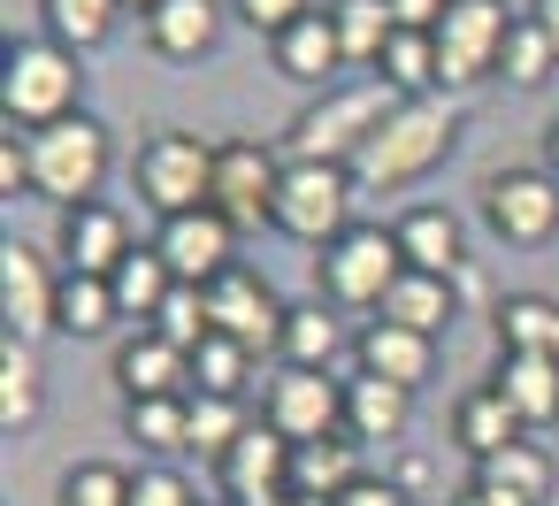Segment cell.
<instances>
[{
  "label": "cell",
  "instance_id": "6",
  "mask_svg": "<svg viewBox=\"0 0 559 506\" xmlns=\"http://www.w3.org/2000/svg\"><path fill=\"white\" fill-rule=\"evenodd\" d=\"M139 200L169 223V215H192V208H207L215 200V146L207 139H192V131H154L146 146H139Z\"/></svg>",
  "mask_w": 559,
  "mask_h": 506
},
{
  "label": "cell",
  "instance_id": "7",
  "mask_svg": "<svg viewBox=\"0 0 559 506\" xmlns=\"http://www.w3.org/2000/svg\"><path fill=\"white\" fill-rule=\"evenodd\" d=\"M314 276H322V292H330L337 307H383V292L406 276L391 223H353L345 238H330L322 261H314Z\"/></svg>",
  "mask_w": 559,
  "mask_h": 506
},
{
  "label": "cell",
  "instance_id": "38",
  "mask_svg": "<svg viewBox=\"0 0 559 506\" xmlns=\"http://www.w3.org/2000/svg\"><path fill=\"white\" fill-rule=\"evenodd\" d=\"M253 384V345H238V338H207L200 353H192V391H207V399H238Z\"/></svg>",
  "mask_w": 559,
  "mask_h": 506
},
{
  "label": "cell",
  "instance_id": "47",
  "mask_svg": "<svg viewBox=\"0 0 559 506\" xmlns=\"http://www.w3.org/2000/svg\"><path fill=\"white\" fill-rule=\"evenodd\" d=\"M528 16H536V24H544V39L559 47V0H528Z\"/></svg>",
  "mask_w": 559,
  "mask_h": 506
},
{
  "label": "cell",
  "instance_id": "29",
  "mask_svg": "<svg viewBox=\"0 0 559 506\" xmlns=\"http://www.w3.org/2000/svg\"><path fill=\"white\" fill-rule=\"evenodd\" d=\"M452 307H460V299H452V276H421V269H406V276L383 292V307H376V315H383V322H399V330L437 338V330L452 322Z\"/></svg>",
  "mask_w": 559,
  "mask_h": 506
},
{
  "label": "cell",
  "instance_id": "43",
  "mask_svg": "<svg viewBox=\"0 0 559 506\" xmlns=\"http://www.w3.org/2000/svg\"><path fill=\"white\" fill-rule=\"evenodd\" d=\"M230 16H238V24H253V32H269V39H276V32H292V24H299V16H314V0H230Z\"/></svg>",
  "mask_w": 559,
  "mask_h": 506
},
{
  "label": "cell",
  "instance_id": "35",
  "mask_svg": "<svg viewBox=\"0 0 559 506\" xmlns=\"http://www.w3.org/2000/svg\"><path fill=\"white\" fill-rule=\"evenodd\" d=\"M330 24H337V47H345V62H383V47H391V9L383 0H330Z\"/></svg>",
  "mask_w": 559,
  "mask_h": 506
},
{
  "label": "cell",
  "instance_id": "41",
  "mask_svg": "<svg viewBox=\"0 0 559 506\" xmlns=\"http://www.w3.org/2000/svg\"><path fill=\"white\" fill-rule=\"evenodd\" d=\"M246 429H253V422L238 414V399H207V391H192V452L223 460V452H230Z\"/></svg>",
  "mask_w": 559,
  "mask_h": 506
},
{
  "label": "cell",
  "instance_id": "40",
  "mask_svg": "<svg viewBox=\"0 0 559 506\" xmlns=\"http://www.w3.org/2000/svg\"><path fill=\"white\" fill-rule=\"evenodd\" d=\"M55 506H131V468L116 460H78L55 491Z\"/></svg>",
  "mask_w": 559,
  "mask_h": 506
},
{
  "label": "cell",
  "instance_id": "31",
  "mask_svg": "<svg viewBox=\"0 0 559 506\" xmlns=\"http://www.w3.org/2000/svg\"><path fill=\"white\" fill-rule=\"evenodd\" d=\"M108 284H116V307H123V315L154 322V315L169 307V292H177V269H169V261H162V246L146 238V246H131V254H123V269H116Z\"/></svg>",
  "mask_w": 559,
  "mask_h": 506
},
{
  "label": "cell",
  "instance_id": "20",
  "mask_svg": "<svg viewBox=\"0 0 559 506\" xmlns=\"http://www.w3.org/2000/svg\"><path fill=\"white\" fill-rule=\"evenodd\" d=\"M353 361H360L368 376L399 384V391H421V384H429V368H437V338H421V330H399V322H383V315H376V322L360 330Z\"/></svg>",
  "mask_w": 559,
  "mask_h": 506
},
{
  "label": "cell",
  "instance_id": "48",
  "mask_svg": "<svg viewBox=\"0 0 559 506\" xmlns=\"http://www.w3.org/2000/svg\"><path fill=\"white\" fill-rule=\"evenodd\" d=\"M544 169L559 177V116H551V131H544Z\"/></svg>",
  "mask_w": 559,
  "mask_h": 506
},
{
  "label": "cell",
  "instance_id": "46",
  "mask_svg": "<svg viewBox=\"0 0 559 506\" xmlns=\"http://www.w3.org/2000/svg\"><path fill=\"white\" fill-rule=\"evenodd\" d=\"M337 506H406V491H399L391 475H360V483H353Z\"/></svg>",
  "mask_w": 559,
  "mask_h": 506
},
{
  "label": "cell",
  "instance_id": "25",
  "mask_svg": "<svg viewBox=\"0 0 559 506\" xmlns=\"http://www.w3.org/2000/svg\"><path fill=\"white\" fill-rule=\"evenodd\" d=\"M452 437H460V452H467V460H490V452L521 445L528 429H521V414L506 407V391H498V384H475V391L452 407Z\"/></svg>",
  "mask_w": 559,
  "mask_h": 506
},
{
  "label": "cell",
  "instance_id": "19",
  "mask_svg": "<svg viewBox=\"0 0 559 506\" xmlns=\"http://www.w3.org/2000/svg\"><path fill=\"white\" fill-rule=\"evenodd\" d=\"M391 238H399V261L406 269H421V276H460L467 269V246H460V215L452 208H406L399 223H391Z\"/></svg>",
  "mask_w": 559,
  "mask_h": 506
},
{
  "label": "cell",
  "instance_id": "45",
  "mask_svg": "<svg viewBox=\"0 0 559 506\" xmlns=\"http://www.w3.org/2000/svg\"><path fill=\"white\" fill-rule=\"evenodd\" d=\"M383 9H391V24H399V32H437L452 0H383Z\"/></svg>",
  "mask_w": 559,
  "mask_h": 506
},
{
  "label": "cell",
  "instance_id": "17",
  "mask_svg": "<svg viewBox=\"0 0 559 506\" xmlns=\"http://www.w3.org/2000/svg\"><path fill=\"white\" fill-rule=\"evenodd\" d=\"M467 498H475V506H544V498H551V452H544L536 437H521V445L475 460Z\"/></svg>",
  "mask_w": 559,
  "mask_h": 506
},
{
  "label": "cell",
  "instance_id": "5",
  "mask_svg": "<svg viewBox=\"0 0 559 506\" xmlns=\"http://www.w3.org/2000/svg\"><path fill=\"white\" fill-rule=\"evenodd\" d=\"M353 169L337 162H284L276 177V231L299 238V246H330L353 231Z\"/></svg>",
  "mask_w": 559,
  "mask_h": 506
},
{
  "label": "cell",
  "instance_id": "1",
  "mask_svg": "<svg viewBox=\"0 0 559 506\" xmlns=\"http://www.w3.org/2000/svg\"><path fill=\"white\" fill-rule=\"evenodd\" d=\"M452 139H460V116H452V101H399V108L376 123V139L360 146L353 177H360V185H383V192H399V185L429 177V169L444 162V146H452Z\"/></svg>",
  "mask_w": 559,
  "mask_h": 506
},
{
  "label": "cell",
  "instance_id": "10",
  "mask_svg": "<svg viewBox=\"0 0 559 506\" xmlns=\"http://www.w3.org/2000/svg\"><path fill=\"white\" fill-rule=\"evenodd\" d=\"M506 0H452L444 24H437V62H444V85H475V78H498V55H506Z\"/></svg>",
  "mask_w": 559,
  "mask_h": 506
},
{
  "label": "cell",
  "instance_id": "36",
  "mask_svg": "<svg viewBox=\"0 0 559 506\" xmlns=\"http://www.w3.org/2000/svg\"><path fill=\"white\" fill-rule=\"evenodd\" d=\"M551 70H559V47L544 39V24H536V16H513L506 55H498V78H506V85H521V93H536Z\"/></svg>",
  "mask_w": 559,
  "mask_h": 506
},
{
  "label": "cell",
  "instance_id": "11",
  "mask_svg": "<svg viewBox=\"0 0 559 506\" xmlns=\"http://www.w3.org/2000/svg\"><path fill=\"white\" fill-rule=\"evenodd\" d=\"M0 315H9V338H39V330H62V276L47 269V254L32 238H9L0 246Z\"/></svg>",
  "mask_w": 559,
  "mask_h": 506
},
{
  "label": "cell",
  "instance_id": "15",
  "mask_svg": "<svg viewBox=\"0 0 559 506\" xmlns=\"http://www.w3.org/2000/svg\"><path fill=\"white\" fill-rule=\"evenodd\" d=\"M154 246H162V261L177 269V284H200V292H207V284L223 276V269H238V254H230V246H238V231H230V223H223L215 208L169 215Z\"/></svg>",
  "mask_w": 559,
  "mask_h": 506
},
{
  "label": "cell",
  "instance_id": "8",
  "mask_svg": "<svg viewBox=\"0 0 559 506\" xmlns=\"http://www.w3.org/2000/svg\"><path fill=\"white\" fill-rule=\"evenodd\" d=\"M276 177H284V162L261 139H223L215 146V200L207 208L230 231H261V223H276Z\"/></svg>",
  "mask_w": 559,
  "mask_h": 506
},
{
  "label": "cell",
  "instance_id": "2",
  "mask_svg": "<svg viewBox=\"0 0 559 506\" xmlns=\"http://www.w3.org/2000/svg\"><path fill=\"white\" fill-rule=\"evenodd\" d=\"M78 85H85L78 55L55 47V39H16L9 62H0V108L24 131H47V123L78 116Z\"/></svg>",
  "mask_w": 559,
  "mask_h": 506
},
{
  "label": "cell",
  "instance_id": "16",
  "mask_svg": "<svg viewBox=\"0 0 559 506\" xmlns=\"http://www.w3.org/2000/svg\"><path fill=\"white\" fill-rule=\"evenodd\" d=\"M131 246L139 238H131L123 208H108V200H85L62 215V276H116Z\"/></svg>",
  "mask_w": 559,
  "mask_h": 506
},
{
  "label": "cell",
  "instance_id": "12",
  "mask_svg": "<svg viewBox=\"0 0 559 506\" xmlns=\"http://www.w3.org/2000/svg\"><path fill=\"white\" fill-rule=\"evenodd\" d=\"M483 223L506 246H544L559 231V177L551 169H498L483 185Z\"/></svg>",
  "mask_w": 559,
  "mask_h": 506
},
{
  "label": "cell",
  "instance_id": "14",
  "mask_svg": "<svg viewBox=\"0 0 559 506\" xmlns=\"http://www.w3.org/2000/svg\"><path fill=\"white\" fill-rule=\"evenodd\" d=\"M215 475H223V491H230V506H261V498H284L292 491V437L276 429V422H253L223 460H215Z\"/></svg>",
  "mask_w": 559,
  "mask_h": 506
},
{
  "label": "cell",
  "instance_id": "26",
  "mask_svg": "<svg viewBox=\"0 0 559 506\" xmlns=\"http://www.w3.org/2000/svg\"><path fill=\"white\" fill-rule=\"evenodd\" d=\"M490 330H498V353H544V361H559V299L551 292H506L490 307Z\"/></svg>",
  "mask_w": 559,
  "mask_h": 506
},
{
  "label": "cell",
  "instance_id": "3",
  "mask_svg": "<svg viewBox=\"0 0 559 506\" xmlns=\"http://www.w3.org/2000/svg\"><path fill=\"white\" fill-rule=\"evenodd\" d=\"M391 108H399L391 85H345V93H322V101L292 123V162H337V169H353L360 146L376 139V123H383Z\"/></svg>",
  "mask_w": 559,
  "mask_h": 506
},
{
  "label": "cell",
  "instance_id": "34",
  "mask_svg": "<svg viewBox=\"0 0 559 506\" xmlns=\"http://www.w3.org/2000/svg\"><path fill=\"white\" fill-rule=\"evenodd\" d=\"M123 429H131V445L154 452V460L192 452V391H185V399H139V407L123 414Z\"/></svg>",
  "mask_w": 559,
  "mask_h": 506
},
{
  "label": "cell",
  "instance_id": "33",
  "mask_svg": "<svg viewBox=\"0 0 559 506\" xmlns=\"http://www.w3.org/2000/svg\"><path fill=\"white\" fill-rule=\"evenodd\" d=\"M39 16H47V39H55V47L93 55V47H108L123 0H39Z\"/></svg>",
  "mask_w": 559,
  "mask_h": 506
},
{
  "label": "cell",
  "instance_id": "30",
  "mask_svg": "<svg viewBox=\"0 0 559 506\" xmlns=\"http://www.w3.org/2000/svg\"><path fill=\"white\" fill-rule=\"evenodd\" d=\"M337 345H345V330H337V299H292V315H284V368H330L337 361Z\"/></svg>",
  "mask_w": 559,
  "mask_h": 506
},
{
  "label": "cell",
  "instance_id": "4",
  "mask_svg": "<svg viewBox=\"0 0 559 506\" xmlns=\"http://www.w3.org/2000/svg\"><path fill=\"white\" fill-rule=\"evenodd\" d=\"M100 177H108V131L93 116H62L32 131V192H47L62 215L100 200Z\"/></svg>",
  "mask_w": 559,
  "mask_h": 506
},
{
  "label": "cell",
  "instance_id": "27",
  "mask_svg": "<svg viewBox=\"0 0 559 506\" xmlns=\"http://www.w3.org/2000/svg\"><path fill=\"white\" fill-rule=\"evenodd\" d=\"M406 414H414V391H399V384H383V376L353 368V384H345V429H353L360 445L399 437V429H406Z\"/></svg>",
  "mask_w": 559,
  "mask_h": 506
},
{
  "label": "cell",
  "instance_id": "9",
  "mask_svg": "<svg viewBox=\"0 0 559 506\" xmlns=\"http://www.w3.org/2000/svg\"><path fill=\"white\" fill-rule=\"evenodd\" d=\"M207 315H215V330L223 338H238V345H253V353H276L284 345V315H292V299H276V284L261 276V269H223L215 284H207Z\"/></svg>",
  "mask_w": 559,
  "mask_h": 506
},
{
  "label": "cell",
  "instance_id": "13",
  "mask_svg": "<svg viewBox=\"0 0 559 506\" xmlns=\"http://www.w3.org/2000/svg\"><path fill=\"white\" fill-rule=\"evenodd\" d=\"M261 422H276L292 445H307V437H337V429H345V384H337L330 368H276V376H269V407H261Z\"/></svg>",
  "mask_w": 559,
  "mask_h": 506
},
{
  "label": "cell",
  "instance_id": "22",
  "mask_svg": "<svg viewBox=\"0 0 559 506\" xmlns=\"http://www.w3.org/2000/svg\"><path fill=\"white\" fill-rule=\"evenodd\" d=\"M360 475H368V468H360V437H353V429L292 445V491H299V498H330V506H337Z\"/></svg>",
  "mask_w": 559,
  "mask_h": 506
},
{
  "label": "cell",
  "instance_id": "23",
  "mask_svg": "<svg viewBox=\"0 0 559 506\" xmlns=\"http://www.w3.org/2000/svg\"><path fill=\"white\" fill-rule=\"evenodd\" d=\"M269 55H276V70H284L292 85H330V78L345 70V47H337L330 9H314V16H299L292 32H276V39H269Z\"/></svg>",
  "mask_w": 559,
  "mask_h": 506
},
{
  "label": "cell",
  "instance_id": "18",
  "mask_svg": "<svg viewBox=\"0 0 559 506\" xmlns=\"http://www.w3.org/2000/svg\"><path fill=\"white\" fill-rule=\"evenodd\" d=\"M116 391L139 407V399H185L192 391V353H177L169 338L139 330L123 353H116Z\"/></svg>",
  "mask_w": 559,
  "mask_h": 506
},
{
  "label": "cell",
  "instance_id": "44",
  "mask_svg": "<svg viewBox=\"0 0 559 506\" xmlns=\"http://www.w3.org/2000/svg\"><path fill=\"white\" fill-rule=\"evenodd\" d=\"M0 192H32V131L24 123H0Z\"/></svg>",
  "mask_w": 559,
  "mask_h": 506
},
{
  "label": "cell",
  "instance_id": "24",
  "mask_svg": "<svg viewBox=\"0 0 559 506\" xmlns=\"http://www.w3.org/2000/svg\"><path fill=\"white\" fill-rule=\"evenodd\" d=\"M490 384L506 391V407L521 414V429H551L559 422V361H544V353H498Z\"/></svg>",
  "mask_w": 559,
  "mask_h": 506
},
{
  "label": "cell",
  "instance_id": "32",
  "mask_svg": "<svg viewBox=\"0 0 559 506\" xmlns=\"http://www.w3.org/2000/svg\"><path fill=\"white\" fill-rule=\"evenodd\" d=\"M39 414H47V368H39V353L24 338H9V345H0V422L32 429Z\"/></svg>",
  "mask_w": 559,
  "mask_h": 506
},
{
  "label": "cell",
  "instance_id": "37",
  "mask_svg": "<svg viewBox=\"0 0 559 506\" xmlns=\"http://www.w3.org/2000/svg\"><path fill=\"white\" fill-rule=\"evenodd\" d=\"M116 322H123V307H116L108 276H62V330L70 338H108Z\"/></svg>",
  "mask_w": 559,
  "mask_h": 506
},
{
  "label": "cell",
  "instance_id": "28",
  "mask_svg": "<svg viewBox=\"0 0 559 506\" xmlns=\"http://www.w3.org/2000/svg\"><path fill=\"white\" fill-rule=\"evenodd\" d=\"M376 85H391L399 101H437V85H444L437 32H391V47L376 62Z\"/></svg>",
  "mask_w": 559,
  "mask_h": 506
},
{
  "label": "cell",
  "instance_id": "49",
  "mask_svg": "<svg viewBox=\"0 0 559 506\" xmlns=\"http://www.w3.org/2000/svg\"><path fill=\"white\" fill-rule=\"evenodd\" d=\"M261 506H330V498H299V491H284V498H261Z\"/></svg>",
  "mask_w": 559,
  "mask_h": 506
},
{
  "label": "cell",
  "instance_id": "50",
  "mask_svg": "<svg viewBox=\"0 0 559 506\" xmlns=\"http://www.w3.org/2000/svg\"><path fill=\"white\" fill-rule=\"evenodd\" d=\"M123 9H139V16H154V9H162V0H123Z\"/></svg>",
  "mask_w": 559,
  "mask_h": 506
},
{
  "label": "cell",
  "instance_id": "42",
  "mask_svg": "<svg viewBox=\"0 0 559 506\" xmlns=\"http://www.w3.org/2000/svg\"><path fill=\"white\" fill-rule=\"evenodd\" d=\"M131 506H200V491H192V475H177L162 460V468H139L131 475Z\"/></svg>",
  "mask_w": 559,
  "mask_h": 506
},
{
  "label": "cell",
  "instance_id": "39",
  "mask_svg": "<svg viewBox=\"0 0 559 506\" xmlns=\"http://www.w3.org/2000/svg\"><path fill=\"white\" fill-rule=\"evenodd\" d=\"M146 330H154V338H169L177 353H200V345L215 338V315H207V292H200V284H177V292H169V307H162V315H154Z\"/></svg>",
  "mask_w": 559,
  "mask_h": 506
},
{
  "label": "cell",
  "instance_id": "21",
  "mask_svg": "<svg viewBox=\"0 0 559 506\" xmlns=\"http://www.w3.org/2000/svg\"><path fill=\"white\" fill-rule=\"evenodd\" d=\"M223 9L230 0H162V9L146 16V47L162 62H200L223 39Z\"/></svg>",
  "mask_w": 559,
  "mask_h": 506
}]
</instances>
